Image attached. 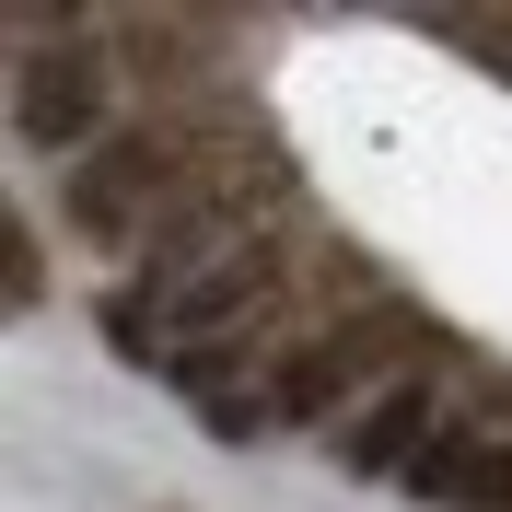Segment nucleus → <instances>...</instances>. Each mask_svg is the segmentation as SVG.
I'll return each instance as SVG.
<instances>
[{"mask_svg": "<svg viewBox=\"0 0 512 512\" xmlns=\"http://www.w3.org/2000/svg\"><path fill=\"white\" fill-rule=\"evenodd\" d=\"M175 198H187V128H163V117L117 128L105 152H82L59 175V210H70L82 245H152V222Z\"/></svg>", "mask_w": 512, "mask_h": 512, "instance_id": "obj_1", "label": "nucleus"}, {"mask_svg": "<svg viewBox=\"0 0 512 512\" xmlns=\"http://www.w3.org/2000/svg\"><path fill=\"white\" fill-rule=\"evenodd\" d=\"M12 128H24L35 152H59V163L105 152V140H117V59H105L94 35H82V47H35V59L12 70Z\"/></svg>", "mask_w": 512, "mask_h": 512, "instance_id": "obj_2", "label": "nucleus"}, {"mask_svg": "<svg viewBox=\"0 0 512 512\" xmlns=\"http://www.w3.org/2000/svg\"><path fill=\"white\" fill-rule=\"evenodd\" d=\"M431 443H443V396H431V373L384 384V396H361V408L338 419V466H350V478H419Z\"/></svg>", "mask_w": 512, "mask_h": 512, "instance_id": "obj_3", "label": "nucleus"}, {"mask_svg": "<svg viewBox=\"0 0 512 512\" xmlns=\"http://www.w3.org/2000/svg\"><path fill=\"white\" fill-rule=\"evenodd\" d=\"M373 384H361V361L338 350V326H315V338H291L280 373H268V419L280 431H326V419H350Z\"/></svg>", "mask_w": 512, "mask_h": 512, "instance_id": "obj_4", "label": "nucleus"}, {"mask_svg": "<svg viewBox=\"0 0 512 512\" xmlns=\"http://www.w3.org/2000/svg\"><path fill=\"white\" fill-rule=\"evenodd\" d=\"M408 489L443 512H512V431H443Z\"/></svg>", "mask_w": 512, "mask_h": 512, "instance_id": "obj_5", "label": "nucleus"}, {"mask_svg": "<svg viewBox=\"0 0 512 512\" xmlns=\"http://www.w3.org/2000/svg\"><path fill=\"white\" fill-rule=\"evenodd\" d=\"M245 361H256V326H245V338H187V350L163 361V384H175V396H198V408H222V396H245V384H233Z\"/></svg>", "mask_w": 512, "mask_h": 512, "instance_id": "obj_6", "label": "nucleus"}, {"mask_svg": "<svg viewBox=\"0 0 512 512\" xmlns=\"http://www.w3.org/2000/svg\"><path fill=\"white\" fill-rule=\"evenodd\" d=\"M0 280H12V303H35V291H47V268H35V233H24V222H0Z\"/></svg>", "mask_w": 512, "mask_h": 512, "instance_id": "obj_7", "label": "nucleus"}]
</instances>
